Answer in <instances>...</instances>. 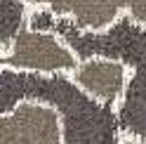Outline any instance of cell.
<instances>
[{
    "label": "cell",
    "instance_id": "obj_2",
    "mask_svg": "<svg viewBox=\"0 0 146 144\" xmlns=\"http://www.w3.org/2000/svg\"><path fill=\"white\" fill-rule=\"evenodd\" d=\"M54 31L71 45L80 61L111 57L130 66L132 73L115 111L125 137L146 144V24L134 21L125 12L106 31H85L71 17H59Z\"/></svg>",
    "mask_w": 146,
    "mask_h": 144
},
{
    "label": "cell",
    "instance_id": "obj_1",
    "mask_svg": "<svg viewBox=\"0 0 146 144\" xmlns=\"http://www.w3.org/2000/svg\"><path fill=\"white\" fill-rule=\"evenodd\" d=\"M21 99H40L59 111L64 144H120L123 130L115 104L87 95L71 73H33L10 66L0 69V113Z\"/></svg>",
    "mask_w": 146,
    "mask_h": 144
},
{
    "label": "cell",
    "instance_id": "obj_3",
    "mask_svg": "<svg viewBox=\"0 0 146 144\" xmlns=\"http://www.w3.org/2000/svg\"><path fill=\"white\" fill-rule=\"evenodd\" d=\"M0 64L33 73H73L80 59L57 31H33L24 26L3 50Z\"/></svg>",
    "mask_w": 146,
    "mask_h": 144
},
{
    "label": "cell",
    "instance_id": "obj_5",
    "mask_svg": "<svg viewBox=\"0 0 146 144\" xmlns=\"http://www.w3.org/2000/svg\"><path fill=\"white\" fill-rule=\"evenodd\" d=\"M71 76L94 99L118 106L130 80V66L111 57H90L80 61Z\"/></svg>",
    "mask_w": 146,
    "mask_h": 144
},
{
    "label": "cell",
    "instance_id": "obj_6",
    "mask_svg": "<svg viewBox=\"0 0 146 144\" xmlns=\"http://www.w3.org/2000/svg\"><path fill=\"white\" fill-rule=\"evenodd\" d=\"M57 12L52 7H45V5H38V7H31L29 10V21L26 26H31L33 31H54L57 26Z\"/></svg>",
    "mask_w": 146,
    "mask_h": 144
},
{
    "label": "cell",
    "instance_id": "obj_4",
    "mask_svg": "<svg viewBox=\"0 0 146 144\" xmlns=\"http://www.w3.org/2000/svg\"><path fill=\"white\" fill-rule=\"evenodd\" d=\"M0 144H64L59 111L40 99H21L0 113Z\"/></svg>",
    "mask_w": 146,
    "mask_h": 144
}]
</instances>
